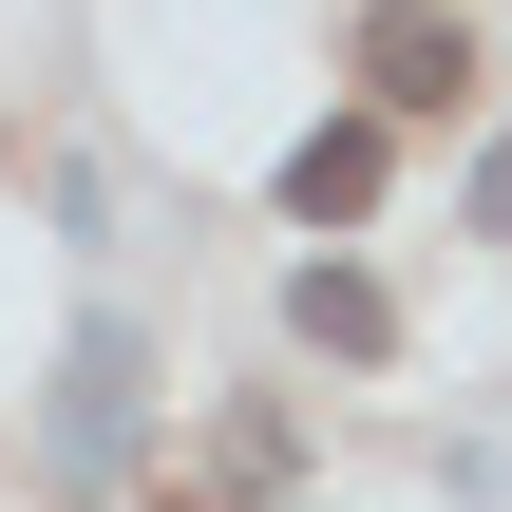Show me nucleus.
Wrapping results in <instances>:
<instances>
[{"mask_svg": "<svg viewBox=\"0 0 512 512\" xmlns=\"http://www.w3.org/2000/svg\"><path fill=\"white\" fill-rule=\"evenodd\" d=\"M133 418H152V342H133V323H76L57 418H38V475H57V494H95V475L133 456Z\"/></svg>", "mask_w": 512, "mask_h": 512, "instance_id": "1", "label": "nucleus"}, {"mask_svg": "<svg viewBox=\"0 0 512 512\" xmlns=\"http://www.w3.org/2000/svg\"><path fill=\"white\" fill-rule=\"evenodd\" d=\"M361 76H380V114H456V95H475V38H456L437 0H380V19H361Z\"/></svg>", "mask_w": 512, "mask_h": 512, "instance_id": "2", "label": "nucleus"}, {"mask_svg": "<svg viewBox=\"0 0 512 512\" xmlns=\"http://www.w3.org/2000/svg\"><path fill=\"white\" fill-rule=\"evenodd\" d=\"M285 342H304V361H380V342H399V304H380L361 266H304V285H285Z\"/></svg>", "mask_w": 512, "mask_h": 512, "instance_id": "3", "label": "nucleus"}, {"mask_svg": "<svg viewBox=\"0 0 512 512\" xmlns=\"http://www.w3.org/2000/svg\"><path fill=\"white\" fill-rule=\"evenodd\" d=\"M361 190H380V114H323V133L285 152V209H304V228H342Z\"/></svg>", "mask_w": 512, "mask_h": 512, "instance_id": "4", "label": "nucleus"}]
</instances>
